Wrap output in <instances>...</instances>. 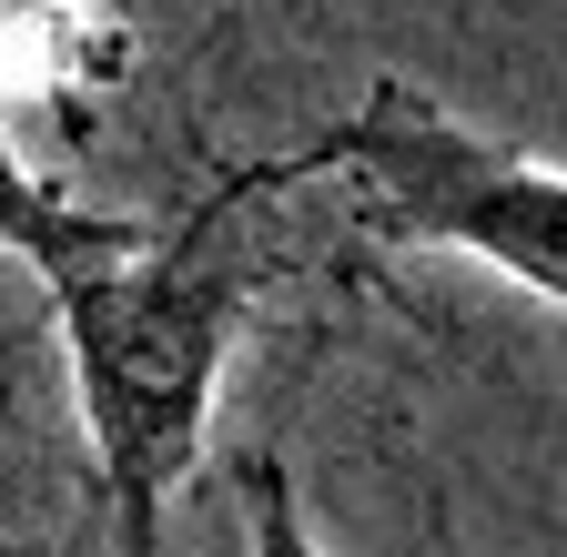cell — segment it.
Segmentation results:
<instances>
[{
	"label": "cell",
	"instance_id": "cell-2",
	"mask_svg": "<svg viewBox=\"0 0 567 557\" xmlns=\"http://www.w3.org/2000/svg\"><path fill=\"white\" fill-rule=\"evenodd\" d=\"M315 173H344L375 234L466 254L486 274H507L517 295L567 314V163L486 143L446 102H425L415 82L385 72L315 143Z\"/></svg>",
	"mask_w": 567,
	"mask_h": 557
},
{
	"label": "cell",
	"instance_id": "cell-5",
	"mask_svg": "<svg viewBox=\"0 0 567 557\" xmlns=\"http://www.w3.org/2000/svg\"><path fill=\"white\" fill-rule=\"evenodd\" d=\"M0 21H11L21 41H41V51H71V41H92V21L71 11V0H0Z\"/></svg>",
	"mask_w": 567,
	"mask_h": 557
},
{
	"label": "cell",
	"instance_id": "cell-4",
	"mask_svg": "<svg viewBox=\"0 0 567 557\" xmlns=\"http://www.w3.org/2000/svg\"><path fill=\"white\" fill-rule=\"evenodd\" d=\"M234 497H244V557H324L315 527H305L295 476H284V456H244L234 466Z\"/></svg>",
	"mask_w": 567,
	"mask_h": 557
},
{
	"label": "cell",
	"instance_id": "cell-3",
	"mask_svg": "<svg viewBox=\"0 0 567 557\" xmlns=\"http://www.w3.org/2000/svg\"><path fill=\"white\" fill-rule=\"evenodd\" d=\"M102 224H112L102 203H71L61 183H41V173L11 153V132H0V254H21L31 274H51V264L82 254Z\"/></svg>",
	"mask_w": 567,
	"mask_h": 557
},
{
	"label": "cell",
	"instance_id": "cell-1",
	"mask_svg": "<svg viewBox=\"0 0 567 557\" xmlns=\"http://www.w3.org/2000/svg\"><path fill=\"white\" fill-rule=\"evenodd\" d=\"M254 183L264 173L224 183L173 224L112 214L71 264L41 274L122 557L163 547V507L213 436V395H224V365L254 324V254H244Z\"/></svg>",
	"mask_w": 567,
	"mask_h": 557
}]
</instances>
